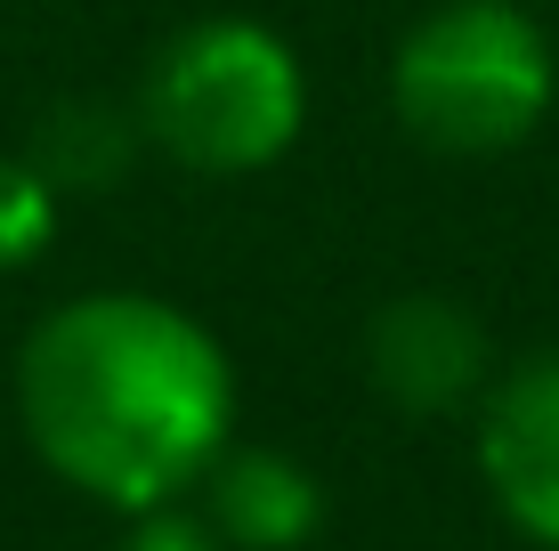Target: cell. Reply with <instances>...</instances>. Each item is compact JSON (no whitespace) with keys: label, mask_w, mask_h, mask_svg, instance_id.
Listing matches in <instances>:
<instances>
[{"label":"cell","mask_w":559,"mask_h":551,"mask_svg":"<svg viewBox=\"0 0 559 551\" xmlns=\"http://www.w3.org/2000/svg\"><path fill=\"white\" fill-rule=\"evenodd\" d=\"M203 479H211V536L227 551H300L324 527V487L276 446H219Z\"/></svg>","instance_id":"6"},{"label":"cell","mask_w":559,"mask_h":551,"mask_svg":"<svg viewBox=\"0 0 559 551\" xmlns=\"http://www.w3.org/2000/svg\"><path fill=\"white\" fill-rule=\"evenodd\" d=\"M559 57L527 9L511 0H447L414 16L390 57V106L414 146L454 163L503 155L551 113Z\"/></svg>","instance_id":"3"},{"label":"cell","mask_w":559,"mask_h":551,"mask_svg":"<svg viewBox=\"0 0 559 551\" xmlns=\"http://www.w3.org/2000/svg\"><path fill=\"white\" fill-rule=\"evenodd\" d=\"M57 236V187L25 155H0V268L41 260Z\"/></svg>","instance_id":"8"},{"label":"cell","mask_w":559,"mask_h":551,"mask_svg":"<svg viewBox=\"0 0 559 551\" xmlns=\"http://www.w3.org/2000/svg\"><path fill=\"white\" fill-rule=\"evenodd\" d=\"M16 414L66 487L154 511L195 487L236 430V366L154 292H82L16 349Z\"/></svg>","instance_id":"1"},{"label":"cell","mask_w":559,"mask_h":551,"mask_svg":"<svg viewBox=\"0 0 559 551\" xmlns=\"http://www.w3.org/2000/svg\"><path fill=\"white\" fill-rule=\"evenodd\" d=\"M478 470L527 543L559 551V349L519 357L478 397Z\"/></svg>","instance_id":"4"},{"label":"cell","mask_w":559,"mask_h":551,"mask_svg":"<svg viewBox=\"0 0 559 551\" xmlns=\"http://www.w3.org/2000/svg\"><path fill=\"white\" fill-rule=\"evenodd\" d=\"M308 122L300 57L252 16H203L154 49L139 82V130L203 179H243L293 155Z\"/></svg>","instance_id":"2"},{"label":"cell","mask_w":559,"mask_h":551,"mask_svg":"<svg viewBox=\"0 0 559 551\" xmlns=\"http://www.w3.org/2000/svg\"><path fill=\"white\" fill-rule=\"evenodd\" d=\"M365 373L397 414H454L495 382L487 325L447 292H397L365 325Z\"/></svg>","instance_id":"5"},{"label":"cell","mask_w":559,"mask_h":551,"mask_svg":"<svg viewBox=\"0 0 559 551\" xmlns=\"http://www.w3.org/2000/svg\"><path fill=\"white\" fill-rule=\"evenodd\" d=\"M122 551H227V543L211 536L203 519H179L170 503H154V511H139V527L122 536Z\"/></svg>","instance_id":"9"},{"label":"cell","mask_w":559,"mask_h":551,"mask_svg":"<svg viewBox=\"0 0 559 551\" xmlns=\"http://www.w3.org/2000/svg\"><path fill=\"white\" fill-rule=\"evenodd\" d=\"M139 106H106V98H57L25 139V163L41 170L57 195H98V187L130 179V155H139Z\"/></svg>","instance_id":"7"}]
</instances>
